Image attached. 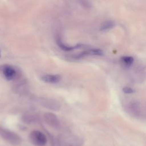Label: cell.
<instances>
[{
    "mask_svg": "<svg viewBox=\"0 0 146 146\" xmlns=\"http://www.w3.org/2000/svg\"><path fill=\"white\" fill-rule=\"evenodd\" d=\"M0 136L14 146L19 145L22 143V139L17 133L1 127H0Z\"/></svg>",
    "mask_w": 146,
    "mask_h": 146,
    "instance_id": "cell-1",
    "label": "cell"
},
{
    "mask_svg": "<svg viewBox=\"0 0 146 146\" xmlns=\"http://www.w3.org/2000/svg\"><path fill=\"white\" fill-rule=\"evenodd\" d=\"M29 139L31 143L35 146H44L47 142L46 135L38 130L31 132L29 134Z\"/></svg>",
    "mask_w": 146,
    "mask_h": 146,
    "instance_id": "cell-2",
    "label": "cell"
},
{
    "mask_svg": "<svg viewBox=\"0 0 146 146\" xmlns=\"http://www.w3.org/2000/svg\"><path fill=\"white\" fill-rule=\"evenodd\" d=\"M0 71L7 80H12L16 79L17 76V71L13 66L9 64H3L1 66Z\"/></svg>",
    "mask_w": 146,
    "mask_h": 146,
    "instance_id": "cell-3",
    "label": "cell"
},
{
    "mask_svg": "<svg viewBox=\"0 0 146 146\" xmlns=\"http://www.w3.org/2000/svg\"><path fill=\"white\" fill-rule=\"evenodd\" d=\"M39 102L43 107L52 111H59L61 107V105L58 101L51 98H40Z\"/></svg>",
    "mask_w": 146,
    "mask_h": 146,
    "instance_id": "cell-4",
    "label": "cell"
},
{
    "mask_svg": "<svg viewBox=\"0 0 146 146\" xmlns=\"http://www.w3.org/2000/svg\"><path fill=\"white\" fill-rule=\"evenodd\" d=\"M43 119L44 122L50 127L58 129L60 127V122L57 116L52 112H46L43 115Z\"/></svg>",
    "mask_w": 146,
    "mask_h": 146,
    "instance_id": "cell-5",
    "label": "cell"
},
{
    "mask_svg": "<svg viewBox=\"0 0 146 146\" xmlns=\"http://www.w3.org/2000/svg\"><path fill=\"white\" fill-rule=\"evenodd\" d=\"M128 112L133 116L139 117L141 113V106L140 103L136 100H132L127 106Z\"/></svg>",
    "mask_w": 146,
    "mask_h": 146,
    "instance_id": "cell-6",
    "label": "cell"
},
{
    "mask_svg": "<svg viewBox=\"0 0 146 146\" xmlns=\"http://www.w3.org/2000/svg\"><path fill=\"white\" fill-rule=\"evenodd\" d=\"M103 55V51L99 48H87L84 51H82L80 53L74 55L73 56L75 59H80L84 56L88 55H96V56H101Z\"/></svg>",
    "mask_w": 146,
    "mask_h": 146,
    "instance_id": "cell-7",
    "label": "cell"
},
{
    "mask_svg": "<svg viewBox=\"0 0 146 146\" xmlns=\"http://www.w3.org/2000/svg\"><path fill=\"white\" fill-rule=\"evenodd\" d=\"M40 78L44 82L50 84L58 83L61 80V76L59 74H45Z\"/></svg>",
    "mask_w": 146,
    "mask_h": 146,
    "instance_id": "cell-8",
    "label": "cell"
},
{
    "mask_svg": "<svg viewBox=\"0 0 146 146\" xmlns=\"http://www.w3.org/2000/svg\"><path fill=\"white\" fill-rule=\"evenodd\" d=\"M56 43L58 44V46L60 47V48L63 51H72L74 49H76V48H83L84 47L85 45L83 44H76L75 46H67L65 44H64L60 40V39H58L56 40Z\"/></svg>",
    "mask_w": 146,
    "mask_h": 146,
    "instance_id": "cell-9",
    "label": "cell"
},
{
    "mask_svg": "<svg viewBox=\"0 0 146 146\" xmlns=\"http://www.w3.org/2000/svg\"><path fill=\"white\" fill-rule=\"evenodd\" d=\"M22 121L25 123L30 124L35 123L37 121L36 117L32 114H25L22 117Z\"/></svg>",
    "mask_w": 146,
    "mask_h": 146,
    "instance_id": "cell-10",
    "label": "cell"
},
{
    "mask_svg": "<svg viewBox=\"0 0 146 146\" xmlns=\"http://www.w3.org/2000/svg\"><path fill=\"white\" fill-rule=\"evenodd\" d=\"M115 26V23L112 21H108L104 22L100 27V30L102 31H106L112 29Z\"/></svg>",
    "mask_w": 146,
    "mask_h": 146,
    "instance_id": "cell-11",
    "label": "cell"
},
{
    "mask_svg": "<svg viewBox=\"0 0 146 146\" xmlns=\"http://www.w3.org/2000/svg\"><path fill=\"white\" fill-rule=\"evenodd\" d=\"M134 61L133 57L131 56H124L121 58V62L126 66H131Z\"/></svg>",
    "mask_w": 146,
    "mask_h": 146,
    "instance_id": "cell-12",
    "label": "cell"
},
{
    "mask_svg": "<svg viewBox=\"0 0 146 146\" xmlns=\"http://www.w3.org/2000/svg\"><path fill=\"white\" fill-rule=\"evenodd\" d=\"M60 146H77L78 144L75 141H73V139H70L68 140H62L61 144H59Z\"/></svg>",
    "mask_w": 146,
    "mask_h": 146,
    "instance_id": "cell-13",
    "label": "cell"
},
{
    "mask_svg": "<svg viewBox=\"0 0 146 146\" xmlns=\"http://www.w3.org/2000/svg\"><path fill=\"white\" fill-rule=\"evenodd\" d=\"M123 91L125 94H132L134 92V90L129 87H124Z\"/></svg>",
    "mask_w": 146,
    "mask_h": 146,
    "instance_id": "cell-14",
    "label": "cell"
},
{
    "mask_svg": "<svg viewBox=\"0 0 146 146\" xmlns=\"http://www.w3.org/2000/svg\"><path fill=\"white\" fill-rule=\"evenodd\" d=\"M1 51H0V58H1Z\"/></svg>",
    "mask_w": 146,
    "mask_h": 146,
    "instance_id": "cell-15",
    "label": "cell"
}]
</instances>
